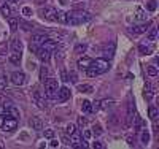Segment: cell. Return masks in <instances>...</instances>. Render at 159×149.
<instances>
[{
    "instance_id": "cell-23",
    "label": "cell",
    "mask_w": 159,
    "mask_h": 149,
    "mask_svg": "<svg viewBox=\"0 0 159 149\" xmlns=\"http://www.w3.org/2000/svg\"><path fill=\"white\" fill-rule=\"evenodd\" d=\"M113 105H115V102L112 100V98H105V100L100 102V108L102 110H108V108H112Z\"/></svg>"
},
{
    "instance_id": "cell-33",
    "label": "cell",
    "mask_w": 159,
    "mask_h": 149,
    "mask_svg": "<svg viewBox=\"0 0 159 149\" xmlns=\"http://www.w3.org/2000/svg\"><path fill=\"white\" fill-rule=\"evenodd\" d=\"M147 73H148L150 76H157V68H156L154 65H148V67H147Z\"/></svg>"
},
{
    "instance_id": "cell-57",
    "label": "cell",
    "mask_w": 159,
    "mask_h": 149,
    "mask_svg": "<svg viewBox=\"0 0 159 149\" xmlns=\"http://www.w3.org/2000/svg\"><path fill=\"white\" fill-rule=\"evenodd\" d=\"M6 3H16V0H5Z\"/></svg>"
},
{
    "instance_id": "cell-39",
    "label": "cell",
    "mask_w": 159,
    "mask_h": 149,
    "mask_svg": "<svg viewBox=\"0 0 159 149\" xmlns=\"http://www.w3.org/2000/svg\"><path fill=\"white\" fill-rule=\"evenodd\" d=\"M6 49H8L6 41H0V54H6Z\"/></svg>"
},
{
    "instance_id": "cell-1",
    "label": "cell",
    "mask_w": 159,
    "mask_h": 149,
    "mask_svg": "<svg viewBox=\"0 0 159 149\" xmlns=\"http://www.w3.org/2000/svg\"><path fill=\"white\" fill-rule=\"evenodd\" d=\"M91 19V15L85 10H72L65 13V24L68 25H80L83 22H88Z\"/></svg>"
},
{
    "instance_id": "cell-51",
    "label": "cell",
    "mask_w": 159,
    "mask_h": 149,
    "mask_svg": "<svg viewBox=\"0 0 159 149\" xmlns=\"http://www.w3.org/2000/svg\"><path fill=\"white\" fill-rule=\"evenodd\" d=\"M100 108V102H94L92 103V110H99Z\"/></svg>"
},
{
    "instance_id": "cell-49",
    "label": "cell",
    "mask_w": 159,
    "mask_h": 149,
    "mask_svg": "<svg viewBox=\"0 0 159 149\" xmlns=\"http://www.w3.org/2000/svg\"><path fill=\"white\" fill-rule=\"evenodd\" d=\"M60 78H62V81H68V76H67L65 70H62V72H60Z\"/></svg>"
},
{
    "instance_id": "cell-14",
    "label": "cell",
    "mask_w": 159,
    "mask_h": 149,
    "mask_svg": "<svg viewBox=\"0 0 159 149\" xmlns=\"http://www.w3.org/2000/svg\"><path fill=\"white\" fill-rule=\"evenodd\" d=\"M35 54H37V57H38L41 62H46L48 59L51 57V52H50V51H46V49H43L41 46L37 49V52H35Z\"/></svg>"
},
{
    "instance_id": "cell-15",
    "label": "cell",
    "mask_w": 159,
    "mask_h": 149,
    "mask_svg": "<svg viewBox=\"0 0 159 149\" xmlns=\"http://www.w3.org/2000/svg\"><path fill=\"white\" fill-rule=\"evenodd\" d=\"M10 48H11L13 52H22V41H21L19 38H13Z\"/></svg>"
},
{
    "instance_id": "cell-32",
    "label": "cell",
    "mask_w": 159,
    "mask_h": 149,
    "mask_svg": "<svg viewBox=\"0 0 159 149\" xmlns=\"http://www.w3.org/2000/svg\"><path fill=\"white\" fill-rule=\"evenodd\" d=\"M156 8H157V2H156V0H150V2L147 3V10L148 11H156Z\"/></svg>"
},
{
    "instance_id": "cell-36",
    "label": "cell",
    "mask_w": 159,
    "mask_h": 149,
    "mask_svg": "<svg viewBox=\"0 0 159 149\" xmlns=\"http://www.w3.org/2000/svg\"><path fill=\"white\" fill-rule=\"evenodd\" d=\"M0 10H2V13H3V16H5V18H10V16H11V10H10V6H8V5H3Z\"/></svg>"
},
{
    "instance_id": "cell-20",
    "label": "cell",
    "mask_w": 159,
    "mask_h": 149,
    "mask_svg": "<svg viewBox=\"0 0 159 149\" xmlns=\"http://www.w3.org/2000/svg\"><path fill=\"white\" fill-rule=\"evenodd\" d=\"M86 49H88V45H85V43H78V45H75L73 52H75V54H85Z\"/></svg>"
},
{
    "instance_id": "cell-13",
    "label": "cell",
    "mask_w": 159,
    "mask_h": 149,
    "mask_svg": "<svg viewBox=\"0 0 159 149\" xmlns=\"http://www.w3.org/2000/svg\"><path fill=\"white\" fill-rule=\"evenodd\" d=\"M46 38H48V35H46V33H33V35H32V38H30V43L40 46Z\"/></svg>"
},
{
    "instance_id": "cell-26",
    "label": "cell",
    "mask_w": 159,
    "mask_h": 149,
    "mask_svg": "<svg viewBox=\"0 0 159 149\" xmlns=\"http://www.w3.org/2000/svg\"><path fill=\"white\" fill-rule=\"evenodd\" d=\"M148 116L153 119V120H156L157 119V116H159V113H157V108L156 106H150V110H148Z\"/></svg>"
},
{
    "instance_id": "cell-37",
    "label": "cell",
    "mask_w": 159,
    "mask_h": 149,
    "mask_svg": "<svg viewBox=\"0 0 159 149\" xmlns=\"http://www.w3.org/2000/svg\"><path fill=\"white\" fill-rule=\"evenodd\" d=\"M102 133H103L102 127H100L99 124H94V125H92V135H102Z\"/></svg>"
},
{
    "instance_id": "cell-12",
    "label": "cell",
    "mask_w": 159,
    "mask_h": 149,
    "mask_svg": "<svg viewBox=\"0 0 159 149\" xmlns=\"http://www.w3.org/2000/svg\"><path fill=\"white\" fill-rule=\"evenodd\" d=\"M150 27H151V22L148 21V22H143V24H140V25L132 27V29H130V32H132L134 35H140V33H143V32H147Z\"/></svg>"
},
{
    "instance_id": "cell-11",
    "label": "cell",
    "mask_w": 159,
    "mask_h": 149,
    "mask_svg": "<svg viewBox=\"0 0 159 149\" xmlns=\"http://www.w3.org/2000/svg\"><path fill=\"white\" fill-rule=\"evenodd\" d=\"M40 46L43 49H46V51H50V52H54V51H56V48H57V43L54 40H51V38H46Z\"/></svg>"
},
{
    "instance_id": "cell-19",
    "label": "cell",
    "mask_w": 159,
    "mask_h": 149,
    "mask_svg": "<svg viewBox=\"0 0 159 149\" xmlns=\"http://www.w3.org/2000/svg\"><path fill=\"white\" fill-rule=\"evenodd\" d=\"M153 95H154V92L151 90V86H150V84H147V86H145V92H143V98L147 102H150L151 98H153Z\"/></svg>"
},
{
    "instance_id": "cell-42",
    "label": "cell",
    "mask_w": 159,
    "mask_h": 149,
    "mask_svg": "<svg viewBox=\"0 0 159 149\" xmlns=\"http://www.w3.org/2000/svg\"><path fill=\"white\" fill-rule=\"evenodd\" d=\"M45 138H54V130L53 129H48V130H45Z\"/></svg>"
},
{
    "instance_id": "cell-22",
    "label": "cell",
    "mask_w": 159,
    "mask_h": 149,
    "mask_svg": "<svg viewBox=\"0 0 159 149\" xmlns=\"http://www.w3.org/2000/svg\"><path fill=\"white\" fill-rule=\"evenodd\" d=\"M86 73H88V76H91V78H95V76H99L100 75V72L95 67H92V65H89L88 68H86Z\"/></svg>"
},
{
    "instance_id": "cell-4",
    "label": "cell",
    "mask_w": 159,
    "mask_h": 149,
    "mask_svg": "<svg viewBox=\"0 0 159 149\" xmlns=\"http://www.w3.org/2000/svg\"><path fill=\"white\" fill-rule=\"evenodd\" d=\"M91 65L97 68L100 73H105L107 70L110 68V62H108V59H105V57H99V59L92 60V63H91Z\"/></svg>"
},
{
    "instance_id": "cell-45",
    "label": "cell",
    "mask_w": 159,
    "mask_h": 149,
    "mask_svg": "<svg viewBox=\"0 0 159 149\" xmlns=\"http://www.w3.org/2000/svg\"><path fill=\"white\" fill-rule=\"evenodd\" d=\"M22 15L24 16H30L32 15V10L29 8V6H24V8H22Z\"/></svg>"
},
{
    "instance_id": "cell-34",
    "label": "cell",
    "mask_w": 159,
    "mask_h": 149,
    "mask_svg": "<svg viewBox=\"0 0 159 149\" xmlns=\"http://www.w3.org/2000/svg\"><path fill=\"white\" fill-rule=\"evenodd\" d=\"M56 21H59V22L65 24V13L64 11H57L56 13Z\"/></svg>"
},
{
    "instance_id": "cell-17",
    "label": "cell",
    "mask_w": 159,
    "mask_h": 149,
    "mask_svg": "<svg viewBox=\"0 0 159 149\" xmlns=\"http://www.w3.org/2000/svg\"><path fill=\"white\" fill-rule=\"evenodd\" d=\"M91 63H92V59H91V57H80V59H78V67H80L81 70H83V68L86 70L89 65H91Z\"/></svg>"
},
{
    "instance_id": "cell-46",
    "label": "cell",
    "mask_w": 159,
    "mask_h": 149,
    "mask_svg": "<svg viewBox=\"0 0 159 149\" xmlns=\"http://www.w3.org/2000/svg\"><path fill=\"white\" fill-rule=\"evenodd\" d=\"M126 141H127V143H129L130 146H134V143H135V138L132 137V135H127V137H126Z\"/></svg>"
},
{
    "instance_id": "cell-56",
    "label": "cell",
    "mask_w": 159,
    "mask_h": 149,
    "mask_svg": "<svg viewBox=\"0 0 159 149\" xmlns=\"http://www.w3.org/2000/svg\"><path fill=\"white\" fill-rule=\"evenodd\" d=\"M3 5H6V2H5V0H0V8H2Z\"/></svg>"
},
{
    "instance_id": "cell-54",
    "label": "cell",
    "mask_w": 159,
    "mask_h": 149,
    "mask_svg": "<svg viewBox=\"0 0 159 149\" xmlns=\"http://www.w3.org/2000/svg\"><path fill=\"white\" fill-rule=\"evenodd\" d=\"M59 3H60V5H67L68 0H59Z\"/></svg>"
},
{
    "instance_id": "cell-41",
    "label": "cell",
    "mask_w": 159,
    "mask_h": 149,
    "mask_svg": "<svg viewBox=\"0 0 159 149\" xmlns=\"http://www.w3.org/2000/svg\"><path fill=\"white\" fill-rule=\"evenodd\" d=\"M86 124H88V119H86V117H83V116L78 117V125H80V127H83V129H85Z\"/></svg>"
},
{
    "instance_id": "cell-10",
    "label": "cell",
    "mask_w": 159,
    "mask_h": 149,
    "mask_svg": "<svg viewBox=\"0 0 159 149\" xmlns=\"http://www.w3.org/2000/svg\"><path fill=\"white\" fill-rule=\"evenodd\" d=\"M56 98H57V102H67L68 98H70V89L68 87H60L57 90Z\"/></svg>"
},
{
    "instance_id": "cell-38",
    "label": "cell",
    "mask_w": 159,
    "mask_h": 149,
    "mask_svg": "<svg viewBox=\"0 0 159 149\" xmlns=\"http://www.w3.org/2000/svg\"><path fill=\"white\" fill-rule=\"evenodd\" d=\"M67 76H68V81H72V83H77L78 81V76H77V73H75V72H70Z\"/></svg>"
},
{
    "instance_id": "cell-6",
    "label": "cell",
    "mask_w": 159,
    "mask_h": 149,
    "mask_svg": "<svg viewBox=\"0 0 159 149\" xmlns=\"http://www.w3.org/2000/svg\"><path fill=\"white\" fill-rule=\"evenodd\" d=\"M3 130L5 132H15L18 129V119H13V117H6L3 119Z\"/></svg>"
},
{
    "instance_id": "cell-52",
    "label": "cell",
    "mask_w": 159,
    "mask_h": 149,
    "mask_svg": "<svg viewBox=\"0 0 159 149\" xmlns=\"http://www.w3.org/2000/svg\"><path fill=\"white\" fill-rule=\"evenodd\" d=\"M3 113H5V106H3V105H0V114L3 116Z\"/></svg>"
},
{
    "instance_id": "cell-21",
    "label": "cell",
    "mask_w": 159,
    "mask_h": 149,
    "mask_svg": "<svg viewBox=\"0 0 159 149\" xmlns=\"http://www.w3.org/2000/svg\"><path fill=\"white\" fill-rule=\"evenodd\" d=\"M8 60L11 63H15V65H19V62H21V52H13L8 56Z\"/></svg>"
},
{
    "instance_id": "cell-53",
    "label": "cell",
    "mask_w": 159,
    "mask_h": 149,
    "mask_svg": "<svg viewBox=\"0 0 159 149\" xmlns=\"http://www.w3.org/2000/svg\"><path fill=\"white\" fill-rule=\"evenodd\" d=\"M45 2H46V0H35V3H37V5H43Z\"/></svg>"
},
{
    "instance_id": "cell-25",
    "label": "cell",
    "mask_w": 159,
    "mask_h": 149,
    "mask_svg": "<svg viewBox=\"0 0 159 149\" xmlns=\"http://www.w3.org/2000/svg\"><path fill=\"white\" fill-rule=\"evenodd\" d=\"M140 143H142V144H148V143H150V133H148L147 130H143V132L140 133Z\"/></svg>"
},
{
    "instance_id": "cell-31",
    "label": "cell",
    "mask_w": 159,
    "mask_h": 149,
    "mask_svg": "<svg viewBox=\"0 0 159 149\" xmlns=\"http://www.w3.org/2000/svg\"><path fill=\"white\" fill-rule=\"evenodd\" d=\"M151 51H153V49H151V48H147L145 45H140V46H139V52H140L142 56H148Z\"/></svg>"
},
{
    "instance_id": "cell-43",
    "label": "cell",
    "mask_w": 159,
    "mask_h": 149,
    "mask_svg": "<svg viewBox=\"0 0 159 149\" xmlns=\"http://www.w3.org/2000/svg\"><path fill=\"white\" fill-rule=\"evenodd\" d=\"M85 8H86V5H85V3H81V2L73 3V10H85Z\"/></svg>"
},
{
    "instance_id": "cell-5",
    "label": "cell",
    "mask_w": 159,
    "mask_h": 149,
    "mask_svg": "<svg viewBox=\"0 0 159 149\" xmlns=\"http://www.w3.org/2000/svg\"><path fill=\"white\" fill-rule=\"evenodd\" d=\"M32 97H33V102H35V105L38 106L40 110H48V102L45 100V97H41V94H40L38 90L33 92Z\"/></svg>"
},
{
    "instance_id": "cell-18",
    "label": "cell",
    "mask_w": 159,
    "mask_h": 149,
    "mask_svg": "<svg viewBox=\"0 0 159 149\" xmlns=\"http://www.w3.org/2000/svg\"><path fill=\"white\" fill-rule=\"evenodd\" d=\"M8 25H10L11 32H16L18 27H19V19L15 18V16H10V18H8Z\"/></svg>"
},
{
    "instance_id": "cell-30",
    "label": "cell",
    "mask_w": 159,
    "mask_h": 149,
    "mask_svg": "<svg viewBox=\"0 0 159 149\" xmlns=\"http://www.w3.org/2000/svg\"><path fill=\"white\" fill-rule=\"evenodd\" d=\"M78 90L89 94V92H92V86H89V84H78Z\"/></svg>"
},
{
    "instance_id": "cell-48",
    "label": "cell",
    "mask_w": 159,
    "mask_h": 149,
    "mask_svg": "<svg viewBox=\"0 0 159 149\" xmlns=\"http://www.w3.org/2000/svg\"><path fill=\"white\" fill-rule=\"evenodd\" d=\"M92 147L94 149H103V144L100 143V141H95V143H92Z\"/></svg>"
},
{
    "instance_id": "cell-7",
    "label": "cell",
    "mask_w": 159,
    "mask_h": 149,
    "mask_svg": "<svg viewBox=\"0 0 159 149\" xmlns=\"http://www.w3.org/2000/svg\"><path fill=\"white\" fill-rule=\"evenodd\" d=\"M3 117H13V119H19V110L16 108L15 105H10V106H5V113H3Z\"/></svg>"
},
{
    "instance_id": "cell-27",
    "label": "cell",
    "mask_w": 159,
    "mask_h": 149,
    "mask_svg": "<svg viewBox=\"0 0 159 149\" xmlns=\"http://www.w3.org/2000/svg\"><path fill=\"white\" fill-rule=\"evenodd\" d=\"M75 132H77V125H75V124H67L65 125V135H68V137H70V135L72 133H75Z\"/></svg>"
},
{
    "instance_id": "cell-2",
    "label": "cell",
    "mask_w": 159,
    "mask_h": 149,
    "mask_svg": "<svg viewBox=\"0 0 159 149\" xmlns=\"http://www.w3.org/2000/svg\"><path fill=\"white\" fill-rule=\"evenodd\" d=\"M45 83V92L48 98H56V92H57V80L56 78H46L43 81Z\"/></svg>"
},
{
    "instance_id": "cell-29",
    "label": "cell",
    "mask_w": 159,
    "mask_h": 149,
    "mask_svg": "<svg viewBox=\"0 0 159 149\" xmlns=\"http://www.w3.org/2000/svg\"><path fill=\"white\" fill-rule=\"evenodd\" d=\"M46 78H50V70H48V67H41V70H40V80L45 81Z\"/></svg>"
},
{
    "instance_id": "cell-50",
    "label": "cell",
    "mask_w": 159,
    "mask_h": 149,
    "mask_svg": "<svg viewBox=\"0 0 159 149\" xmlns=\"http://www.w3.org/2000/svg\"><path fill=\"white\" fill-rule=\"evenodd\" d=\"M50 146H51V147H57V146H59V141L51 138V141H50Z\"/></svg>"
},
{
    "instance_id": "cell-9",
    "label": "cell",
    "mask_w": 159,
    "mask_h": 149,
    "mask_svg": "<svg viewBox=\"0 0 159 149\" xmlns=\"http://www.w3.org/2000/svg\"><path fill=\"white\" fill-rule=\"evenodd\" d=\"M46 35H48V38L54 40L56 43H62V41L65 40V37H67L64 32H59V30H57V32H56V30H51L50 33H46Z\"/></svg>"
},
{
    "instance_id": "cell-16",
    "label": "cell",
    "mask_w": 159,
    "mask_h": 149,
    "mask_svg": "<svg viewBox=\"0 0 159 149\" xmlns=\"http://www.w3.org/2000/svg\"><path fill=\"white\" fill-rule=\"evenodd\" d=\"M30 127H32V130H43V120H41L40 117H32L30 119Z\"/></svg>"
},
{
    "instance_id": "cell-24",
    "label": "cell",
    "mask_w": 159,
    "mask_h": 149,
    "mask_svg": "<svg viewBox=\"0 0 159 149\" xmlns=\"http://www.w3.org/2000/svg\"><path fill=\"white\" fill-rule=\"evenodd\" d=\"M157 38V29L156 27H151L148 30V41H154Z\"/></svg>"
},
{
    "instance_id": "cell-3",
    "label": "cell",
    "mask_w": 159,
    "mask_h": 149,
    "mask_svg": "<svg viewBox=\"0 0 159 149\" xmlns=\"http://www.w3.org/2000/svg\"><path fill=\"white\" fill-rule=\"evenodd\" d=\"M56 8H53V6H41L38 10V16L46 21H56Z\"/></svg>"
},
{
    "instance_id": "cell-35",
    "label": "cell",
    "mask_w": 159,
    "mask_h": 149,
    "mask_svg": "<svg viewBox=\"0 0 159 149\" xmlns=\"http://www.w3.org/2000/svg\"><path fill=\"white\" fill-rule=\"evenodd\" d=\"M6 86H8V80H6V76H0V90H5Z\"/></svg>"
},
{
    "instance_id": "cell-55",
    "label": "cell",
    "mask_w": 159,
    "mask_h": 149,
    "mask_svg": "<svg viewBox=\"0 0 159 149\" xmlns=\"http://www.w3.org/2000/svg\"><path fill=\"white\" fill-rule=\"evenodd\" d=\"M3 119H5V117H3L2 114H0V127H2V125H3Z\"/></svg>"
},
{
    "instance_id": "cell-28",
    "label": "cell",
    "mask_w": 159,
    "mask_h": 149,
    "mask_svg": "<svg viewBox=\"0 0 159 149\" xmlns=\"http://www.w3.org/2000/svg\"><path fill=\"white\" fill-rule=\"evenodd\" d=\"M81 110L85 113H91L92 111V103L89 100H85V102H83V105H81Z\"/></svg>"
},
{
    "instance_id": "cell-47",
    "label": "cell",
    "mask_w": 159,
    "mask_h": 149,
    "mask_svg": "<svg viewBox=\"0 0 159 149\" xmlns=\"http://www.w3.org/2000/svg\"><path fill=\"white\" fill-rule=\"evenodd\" d=\"M83 137H85V140H89L92 137V132H89V130H83Z\"/></svg>"
},
{
    "instance_id": "cell-44",
    "label": "cell",
    "mask_w": 159,
    "mask_h": 149,
    "mask_svg": "<svg viewBox=\"0 0 159 149\" xmlns=\"http://www.w3.org/2000/svg\"><path fill=\"white\" fill-rule=\"evenodd\" d=\"M137 21H143V19H147V16H145V13L142 10H139V13H137V16H135Z\"/></svg>"
},
{
    "instance_id": "cell-40",
    "label": "cell",
    "mask_w": 159,
    "mask_h": 149,
    "mask_svg": "<svg viewBox=\"0 0 159 149\" xmlns=\"http://www.w3.org/2000/svg\"><path fill=\"white\" fill-rule=\"evenodd\" d=\"M19 25L22 27V30H32V25L27 24V22H24V21H19Z\"/></svg>"
},
{
    "instance_id": "cell-8",
    "label": "cell",
    "mask_w": 159,
    "mask_h": 149,
    "mask_svg": "<svg viewBox=\"0 0 159 149\" xmlns=\"http://www.w3.org/2000/svg\"><path fill=\"white\" fill-rule=\"evenodd\" d=\"M10 80H11V83L15 84V86H22V84L26 83V75L22 72H15V73H11Z\"/></svg>"
}]
</instances>
